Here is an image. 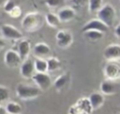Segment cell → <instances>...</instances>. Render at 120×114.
<instances>
[{
	"instance_id": "cell-1",
	"label": "cell",
	"mask_w": 120,
	"mask_h": 114,
	"mask_svg": "<svg viewBox=\"0 0 120 114\" xmlns=\"http://www.w3.org/2000/svg\"><path fill=\"white\" fill-rule=\"evenodd\" d=\"M45 23V15L39 11H31L26 13L22 22V27L24 31L32 33L39 30Z\"/></svg>"
},
{
	"instance_id": "cell-2",
	"label": "cell",
	"mask_w": 120,
	"mask_h": 114,
	"mask_svg": "<svg viewBox=\"0 0 120 114\" xmlns=\"http://www.w3.org/2000/svg\"><path fill=\"white\" fill-rule=\"evenodd\" d=\"M40 94L41 90L37 86L19 83L16 87V95L21 100H32L38 97Z\"/></svg>"
},
{
	"instance_id": "cell-3",
	"label": "cell",
	"mask_w": 120,
	"mask_h": 114,
	"mask_svg": "<svg viewBox=\"0 0 120 114\" xmlns=\"http://www.w3.org/2000/svg\"><path fill=\"white\" fill-rule=\"evenodd\" d=\"M116 17V11L112 5L105 4L101 7V8L97 12V18L99 19L102 23H104L108 27L113 25Z\"/></svg>"
},
{
	"instance_id": "cell-4",
	"label": "cell",
	"mask_w": 120,
	"mask_h": 114,
	"mask_svg": "<svg viewBox=\"0 0 120 114\" xmlns=\"http://www.w3.org/2000/svg\"><path fill=\"white\" fill-rule=\"evenodd\" d=\"M103 73L106 79L112 81L120 79V60L108 61V63L104 66Z\"/></svg>"
},
{
	"instance_id": "cell-5",
	"label": "cell",
	"mask_w": 120,
	"mask_h": 114,
	"mask_svg": "<svg viewBox=\"0 0 120 114\" xmlns=\"http://www.w3.org/2000/svg\"><path fill=\"white\" fill-rule=\"evenodd\" d=\"M0 32L4 39L10 41H20L22 39V33L15 26L9 24H4L0 27Z\"/></svg>"
},
{
	"instance_id": "cell-6",
	"label": "cell",
	"mask_w": 120,
	"mask_h": 114,
	"mask_svg": "<svg viewBox=\"0 0 120 114\" xmlns=\"http://www.w3.org/2000/svg\"><path fill=\"white\" fill-rule=\"evenodd\" d=\"M32 79L41 91L49 90L52 85V78L47 73H35Z\"/></svg>"
},
{
	"instance_id": "cell-7",
	"label": "cell",
	"mask_w": 120,
	"mask_h": 114,
	"mask_svg": "<svg viewBox=\"0 0 120 114\" xmlns=\"http://www.w3.org/2000/svg\"><path fill=\"white\" fill-rule=\"evenodd\" d=\"M4 62L7 67H8L10 69H14V68L20 67L22 60L18 51L13 50V49H8L5 53Z\"/></svg>"
},
{
	"instance_id": "cell-8",
	"label": "cell",
	"mask_w": 120,
	"mask_h": 114,
	"mask_svg": "<svg viewBox=\"0 0 120 114\" xmlns=\"http://www.w3.org/2000/svg\"><path fill=\"white\" fill-rule=\"evenodd\" d=\"M55 39L57 46L62 49L68 48L73 42V35L68 30H59L55 35Z\"/></svg>"
},
{
	"instance_id": "cell-9",
	"label": "cell",
	"mask_w": 120,
	"mask_h": 114,
	"mask_svg": "<svg viewBox=\"0 0 120 114\" xmlns=\"http://www.w3.org/2000/svg\"><path fill=\"white\" fill-rule=\"evenodd\" d=\"M91 110L93 109L90 106L88 99L82 98L78 100V102L69 108L68 114H89Z\"/></svg>"
},
{
	"instance_id": "cell-10",
	"label": "cell",
	"mask_w": 120,
	"mask_h": 114,
	"mask_svg": "<svg viewBox=\"0 0 120 114\" xmlns=\"http://www.w3.org/2000/svg\"><path fill=\"white\" fill-rule=\"evenodd\" d=\"M103 57L107 61L120 60V44L112 43L107 45L103 51Z\"/></svg>"
},
{
	"instance_id": "cell-11",
	"label": "cell",
	"mask_w": 120,
	"mask_h": 114,
	"mask_svg": "<svg viewBox=\"0 0 120 114\" xmlns=\"http://www.w3.org/2000/svg\"><path fill=\"white\" fill-rule=\"evenodd\" d=\"M35 73H36V70H35L34 60H32L30 57L23 60L20 65V73L24 79L32 78Z\"/></svg>"
},
{
	"instance_id": "cell-12",
	"label": "cell",
	"mask_w": 120,
	"mask_h": 114,
	"mask_svg": "<svg viewBox=\"0 0 120 114\" xmlns=\"http://www.w3.org/2000/svg\"><path fill=\"white\" fill-rule=\"evenodd\" d=\"M108 29H109V27L104 23H102L99 19L96 18V19H92V20L88 21L86 24H84V25L82 28V31L85 32L88 30H98V31H101V32L105 33L108 31Z\"/></svg>"
},
{
	"instance_id": "cell-13",
	"label": "cell",
	"mask_w": 120,
	"mask_h": 114,
	"mask_svg": "<svg viewBox=\"0 0 120 114\" xmlns=\"http://www.w3.org/2000/svg\"><path fill=\"white\" fill-rule=\"evenodd\" d=\"M33 54L36 57L48 58L52 56V49L45 42H38L33 47Z\"/></svg>"
},
{
	"instance_id": "cell-14",
	"label": "cell",
	"mask_w": 120,
	"mask_h": 114,
	"mask_svg": "<svg viewBox=\"0 0 120 114\" xmlns=\"http://www.w3.org/2000/svg\"><path fill=\"white\" fill-rule=\"evenodd\" d=\"M31 51H32L31 42L26 39L20 40V42L18 44V53L22 61L29 57Z\"/></svg>"
},
{
	"instance_id": "cell-15",
	"label": "cell",
	"mask_w": 120,
	"mask_h": 114,
	"mask_svg": "<svg viewBox=\"0 0 120 114\" xmlns=\"http://www.w3.org/2000/svg\"><path fill=\"white\" fill-rule=\"evenodd\" d=\"M88 101L90 103V106H91L92 109L97 110V109L100 108L103 106L105 99H104V95L101 92L95 91V92H92L90 94V96L88 97Z\"/></svg>"
},
{
	"instance_id": "cell-16",
	"label": "cell",
	"mask_w": 120,
	"mask_h": 114,
	"mask_svg": "<svg viewBox=\"0 0 120 114\" xmlns=\"http://www.w3.org/2000/svg\"><path fill=\"white\" fill-rule=\"evenodd\" d=\"M59 19L61 22H64V23H67V22H69L71 20H73L76 16V12H75V9L70 8V7H66V8H61L58 13H57Z\"/></svg>"
},
{
	"instance_id": "cell-17",
	"label": "cell",
	"mask_w": 120,
	"mask_h": 114,
	"mask_svg": "<svg viewBox=\"0 0 120 114\" xmlns=\"http://www.w3.org/2000/svg\"><path fill=\"white\" fill-rule=\"evenodd\" d=\"M100 91L103 95H112L116 92V85L114 81L105 79L100 83Z\"/></svg>"
},
{
	"instance_id": "cell-18",
	"label": "cell",
	"mask_w": 120,
	"mask_h": 114,
	"mask_svg": "<svg viewBox=\"0 0 120 114\" xmlns=\"http://www.w3.org/2000/svg\"><path fill=\"white\" fill-rule=\"evenodd\" d=\"M68 82H69V73H61L60 75H58L55 78V80L53 81L52 86L56 90L60 91L68 86Z\"/></svg>"
},
{
	"instance_id": "cell-19",
	"label": "cell",
	"mask_w": 120,
	"mask_h": 114,
	"mask_svg": "<svg viewBox=\"0 0 120 114\" xmlns=\"http://www.w3.org/2000/svg\"><path fill=\"white\" fill-rule=\"evenodd\" d=\"M45 22H46V24L49 26H51L52 28L59 27V25L61 24V21H60L58 15L55 14V13H52V12L46 13V15H45Z\"/></svg>"
},
{
	"instance_id": "cell-20",
	"label": "cell",
	"mask_w": 120,
	"mask_h": 114,
	"mask_svg": "<svg viewBox=\"0 0 120 114\" xmlns=\"http://www.w3.org/2000/svg\"><path fill=\"white\" fill-rule=\"evenodd\" d=\"M46 59L48 63V72H56L62 68V62L56 57L51 56Z\"/></svg>"
},
{
	"instance_id": "cell-21",
	"label": "cell",
	"mask_w": 120,
	"mask_h": 114,
	"mask_svg": "<svg viewBox=\"0 0 120 114\" xmlns=\"http://www.w3.org/2000/svg\"><path fill=\"white\" fill-rule=\"evenodd\" d=\"M36 73H47L48 72V63L46 58L36 57L34 60Z\"/></svg>"
},
{
	"instance_id": "cell-22",
	"label": "cell",
	"mask_w": 120,
	"mask_h": 114,
	"mask_svg": "<svg viewBox=\"0 0 120 114\" xmlns=\"http://www.w3.org/2000/svg\"><path fill=\"white\" fill-rule=\"evenodd\" d=\"M6 111L8 114H22V106L17 102H8L6 106Z\"/></svg>"
},
{
	"instance_id": "cell-23",
	"label": "cell",
	"mask_w": 120,
	"mask_h": 114,
	"mask_svg": "<svg viewBox=\"0 0 120 114\" xmlns=\"http://www.w3.org/2000/svg\"><path fill=\"white\" fill-rule=\"evenodd\" d=\"M87 5H88L89 12L97 13L103 6V0H89Z\"/></svg>"
},
{
	"instance_id": "cell-24",
	"label": "cell",
	"mask_w": 120,
	"mask_h": 114,
	"mask_svg": "<svg viewBox=\"0 0 120 114\" xmlns=\"http://www.w3.org/2000/svg\"><path fill=\"white\" fill-rule=\"evenodd\" d=\"M83 34H84V36H85L88 40L94 41L102 39L103 36H104V33H103V32L98 31V30H88V31L83 32Z\"/></svg>"
},
{
	"instance_id": "cell-25",
	"label": "cell",
	"mask_w": 120,
	"mask_h": 114,
	"mask_svg": "<svg viewBox=\"0 0 120 114\" xmlns=\"http://www.w3.org/2000/svg\"><path fill=\"white\" fill-rule=\"evenodd\" d=\"M9 98H10V90L4 85H0V103L8 101Z\"/></svg>"
},
{
	"instance_id": "cell-26",
	"label": "cell",
	"mask_w": 120,
	"mask_h": 114,
	"mask_svg": "<svg viewBox=\"0 0 120 114\" xmlns=\"http://www.w3.org/2000/svg\"><path fill=\"white\" fill-rule=\"evenodd\" d=\"M66 0H45V4L50 8H56L64 4Z\"/></svg>"
},
{
	"instance_id": "cell-27",
	"label": "cell",
	"mask_w": 120,
	"mask_h": 114,
	"mask_svg": "<svg viewBox=\"0 0 120 114\" xmlns=\"http://www.w3.org/2000/svg\"><path fill=\"white\" fill-rule=\"evenodd\" d=\"M11 18H19L22 15V8L19 6H15L8 13Z\"/></svg>"
},
{
	"instance_id": "cell-28",
	"label": "cell",
	"mask_w": 120,
	"mask_h": 114,
	"mask_svg": "<svg viewBox=\"0 0 120 114\" xmlns=\"http://www.w3.org/2000/svg\"><path fill=\"white\" fill-rule=\"evenodd\" d=\"M15 6H16V4H15V2L13 0H7L5 2V4H4V6H3V8H4L5 12L8 13Z\"/></svg>"
},
{
	"instance_id": "cell-29",
	"label": "cell",
	"mask_w": 120,
	"mask_h": 114,
	"mask_svg": "<svg viewBox=\"0 0 120 114\" xmlns=\"http://www.w3.org/2000/svg\"><path fill=\"white\" fill-rule=\"evenodd\" d=\"M89 0H71L72 4L77 7H83L88 3Z\"/></svg>"
},
{
	"instance_id": "cell-30",
	"label": "cell",
	"mask_w": 120,
	"mask_h": 114,
	"mask_svg": "<svg viewBox=\"0 0 120 114\" xmlns=\"http://www.w3.org/2000/svg\"><path fill=\"white\" fill-rule=\"evenodd\" d=\"M114 35L116 38L120 39V24H118L114 28Z\"/></svg>"
},
{
	"instance_id": "cell-31",
	"label": "cell",
	"mask_w": 120,
	"mask_h": 114,
	"mask_svg": "<svg viewBox=\"0 0 120 114\" xmlns=\"http://www.w3.org/2000/svg\"><path fill=\"white\" fill-rule=\"evenodd\" d=\"M5 46H6V41L4 38L0 37V51L3 50L5 48Z\"/></svg>"
},
{
	"instance_id": "cell-32",
	"label": "cell",
	"mask_w": 120,
	"mask_h": 114,
	"mask_svg": "<svg viewBox=\"0 0 120 114\" xmlns=\"http://www.w3.org/2000/svg\"><path fill=\"white\" fill-rule=\"evenodd\" d=\"M0 114H8L7 111H6L5 106H1V105H0Z\"/></svg>"
},
{
	"instance_id": "cell-33",
	"label": "cell",
	"mask_w": 120,
	"mask_h": 114,
	"mask_svg": "<svg viewBox=\"0 0 120 114\" xmlns=\"http://www.w3.org/2000/svg\"><path fill=\"white\" fill-rule=\"evenodd\" d=\"M6 1H7V0H0V7H3Z\"/></svg>"
},
{
	"instance_id": "cell-34",
	"label": "cell",
	"mask_w": 120,
	"mask_h": 114,
	"mask_svg": "<svg viewBox=\"0 0 120 114\" xmlns=\"http://www.w3.org/2000/svg\"><path fill=\"white\" fill-rule=\"evenodd\" d=\"M116 114H120V112H117V113H116Z\"/></svg>"
}]
</instances>
